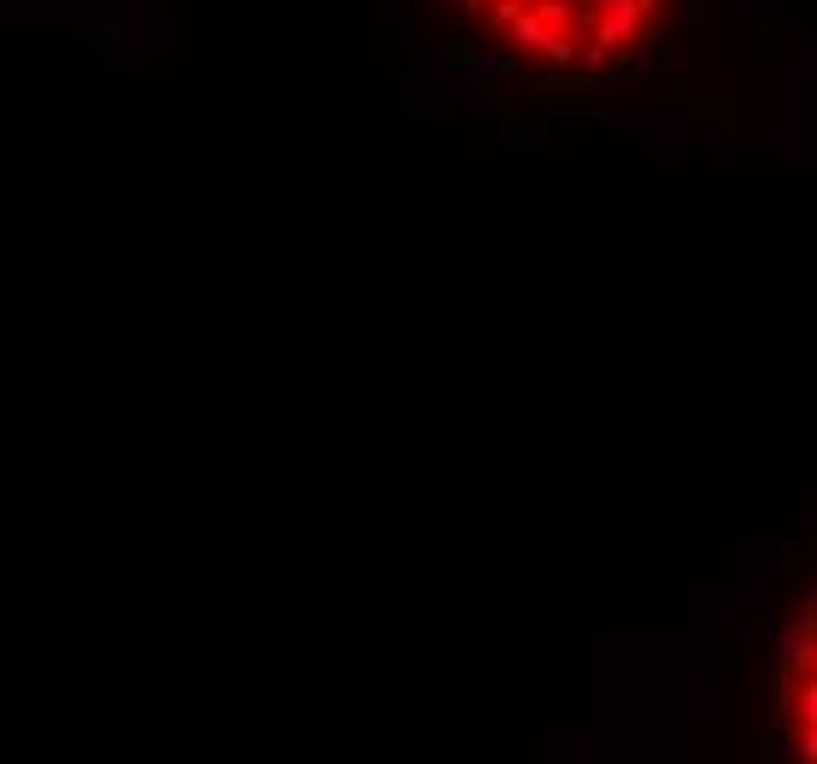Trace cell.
<instances>
[{"label": "cell", "mask_w": 817, "mask_h": 764, "mask_svg": "<svg viewBox=\"0 0 817 764\" xmlns=\"http://www.w3.org/2000/svg\"><path fill=\"white\" fill-rule=\"evenodd\" d=\"M500 66L536 77H618L665 36L670 0H441Z\"/></svg>", "instance_id": "cell-1"}]
</instances>
